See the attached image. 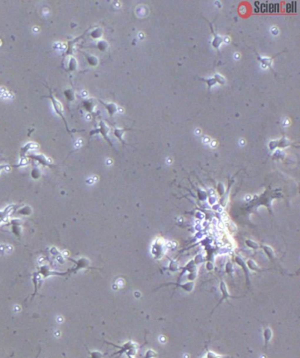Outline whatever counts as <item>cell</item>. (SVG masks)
<instances>
[{"label":"cell","mask_w":300,"mask_h":358,"mask_svg":"<svg viewBox=\"0 0 300 358\" xmlns=\"http://www.w3.org/2000/svg\"><path fill=\"white\" fill-rule=\"evenodd\" d=\"M49 98H50V100H51V102H52V104H53V108H54V110H55V112H56V114H58L62 119H63V120L64 121V123H65V125H66V127H67V129L69 130V128H68V125H67V123H66V120H65V118L64 117V110H63V105H62V104H61V102L60 101H58L52 94H50L49 95Z\"/></svg>","instance_id":"6da1fadb"},{"label":"cell","mask_w":300,"mask_h":358,"mask_svg":"<svg viewBox=\"0 0 300 358\" xmlns=\"http://www.w3.org/2000/svg\"><path fill=\"white\" fill-rule=\"evenodd\" d=\"M29 158H31V159H33L34 161H37L38 163H40L41 164H42L44 166L51 167V165H52V161L50 159H49L47 156H45L44 155H41V154L31 155V156H29Z\"/></svg>","instance_id":"7a4b0ae2"},{"label":"cell","mask_w":300,"mask_h":358,"mask_svg":"<svg viewBox=\"0 0 300 358\" xmlns=\"http://www.w3.org/2000/svg\"><path fill=\"white\" fill-rule=\"evenodd\" d=\"M11 226V232L14 235H16L17 237H20L21 235V232H22V228H21V220L19 219H13L11 220L10 222Z\"/></svg>","instance_id":"3957f363"},{"label":"cell","mask_w":300,"mask_h":358,"mask_svg":"<svg viewBox=\"0 0 300 358\" xmlns=\"http://www.w3.org/2000/svg\"><path fill=\"white\" fill-rule=\"evenodd\" d=\"M70 261L73 262V263L76 264L75 268L73 269V271H77V270H80V269H82V268H88V267H89V264H90L89 260H88L87 258H85V257H82V258H80V259H78L77 261H76V260H73V259H71V260H70Z\"/></svg>","instance_id":"277c9868"},{"label":"cell","mask_w":300,"mask_h":358,"mask_svg":"<svg viewBox=\"0 0 300 358\" xmlns=\"http://www.w3.org/2000/svg\"><path fill=\"white\" fill-rule=\"evenodd\" d=\"M108 131H109V129H108L107 126L106 125V123H105L104 121H100L99 128L96 129V130H94V131H92V132H91V134H95V133H100V134L104 136V138H105L107 141L110 142V140H109V138H108V136H107Z\"/></svg>","instance_id":"5b68a950"},{"label":"cell","mask_w":300,"mask_h":358,"mask_svg":"<svg viewBox=\"0 0 300 358\" xmlns=\"http://www.w3.org/2000/svg\"><path fill=\"white\" fill-rule=\"evenodd\" d=\"M38 274H39L40 276H41L42 277H44V278H46V277H48V276H51V275H57V274L60 275V273H57V272H55V271L50 270V268H49V266H41V267L40 268V270H39Z\"/></svg>","instance_id":"8992f818"},{"label":"cell","mask_w":300,"mask_h":358,"mask_svg":"<svg viewBox=\"0 0 300 358\" xmlns=\"http://www.w3.org/2000/svg\"><path fill=\"white\" fill-rule=\"evenodd\" d=\"M82 106L83 108L88 112H92L94 108V99L93 98H86L84 99L82 102Z\"/></svg>","instance_id":"52a82bcc"},{"label":"cell","mask_w":300,"mask_h":358,"mask_svg":"<svg viewBox=\"0 0 300 358\" xmlns=\"http://www.w3.org/2000/svg\"><path fill=\"white\" fill-rule=\"evenodd\" d=\"M100 102L106 107V109L107 110V112H108V113H109L110 116H113V115L115 113V112L117 111V106H116V104H113V103H105V102H103L102 100H100Z\"/></svg>","instance_id":"ba28073f"},{"label":"cell","mask_w":300,"mask_h":358,"mask_svg":"<svg viewBox=\"0 0 300 358\" xmlns=\"http://www.w3.org/2000/svg\"><path fill=\"white\" fill-rule=\"evenodd\" d=\"M16 213L19 215H21V216H29L32 213V208L28 205H24V206L20 207L19 209H18Z\"/></svg>","instance_id":"9c48e42d"},{"label":"cell","mask_w":300,"mask_h":358,"mask_svg":"<svg viewBox=\"0 0 300 358\" xmlns=\"http://www.w3.org/2000/svg\"><path fill=\"white\" fill-rule=\"evenodd\" d=\"M86 58L87 63H88L91 66H96V65L98 64V59H97V57H95L94 55L86 54Z\"/></svg>","instance_id":"30bf717a"},{"label":"cell","mask_w":300,"mask_h":358,"mask_svg":"<svg viewBox=\"0 0 300 358\" xmlns=\"http://www.w3.org/2000/svg\"><path fill=\"white\" fill-rule=\"evenodd\" d=\"M77 67H78L77 60H76L75 57L72 56V57L70 59V61H69V63H68V70H69L70 71H74V70H76Z\"/></svg>","instance_id":"8fae6325"},{"label":"cell","mask_w":300,"mask_h":358,"mask_svg":"<svg viewBox=\"0 0 300 358\" xmlns=\"http://www.w3.org/2000/svg\"><path fill=\"white\" fill-rule=\"evenodd\" d=\"M64 96H65V97L67 98L68 101L72 102V101L75 100V94H74L73 90L71 89H66L64 91Z\"/></svg>","instance_id":"7c38bea8"},{"label":"cell","mask_w":300,"mask_h":358,"mask_svg":"<svg viewBox=\"0 0 300 358\" xmlns=\"http://www.w3.org/2000/svg\"><path fill=\"white\" fill-rule=\"evenodd\" d=\"M37 146L34 144V143H27V144H26L22 148H21V151H20V156H23V154H26L29 149H31V148H36Z\"/></svg>","instance_id":"4fadbf2b"},{"label":"cell","mask_w":300,"mask_h":358,"mask_svg":"<svg viewBox=\"0 0 300 358\" xmlns=\"http://www.w3.org/2000/svg\"><path fill=\"white\" fill-rule=\"evenodd\" d=\"M41 176V170L38 168H33L31 170V177L34 179H39Z\"/></svg>","instance_id":"5bb4252c"},{"label":"cell","mask_w":300,"mask_h":358,"mask_svg":"<svg viewBox=\"0 0 300 358\" xmlns=\"http://www.w3.org/2000/svg\"><path fill=\"white\" fill-rule=\"evenodd\" d=\"M101 34H102V30H101L100 28H95V29L92 32L91 37L94 38V39H99L100 36H101Z\"/></svg>","instance_id":"9a60e30c"},{"label":"cell","mask_w":300,"mask_h":358,"mask_svg":"<svg viewBox=\"0 0 300 358\" xmlns=\"http://www.w3.org/2000/svg\"><path fill=\"white\" fill-rule=\"evenodd\" d=\"M125 132V130L124 129H118V128H115L114 129V135L121 141H122V138H121V136L123 135V133Z\"/></svg>","instance_id":"2e32d148"},{"label":"cell","mask_w":300,"mask_h":358,"mask_svg":"<svg viewBox=\"0 0 300 358\" xmlns=\"http://www.w3.org/2000/svg\"><path fill=\"white\" fill-rule=\"evenodd\" d=\"M97 47H98V48H99L100 50L104 51V50H106V48H107V43H106L105 40H100V41L97 43Z\"/></svg>","instance_id":"e0dca14e"},{"label":"cell","mask_w":300,"mask_h":358,"mask_svg":"<svg viewBox=\"0 0 300 358\" xmlns=\"http://www.w3.org/2000/svg\"><path fill=\"white\" fill-rule=\"evenodd\" d=\"M203 81H205V82H207V84H208V85H209V88H210L211 86H213L214 85H216V81L215 80V78H209V79H202Z\"/></svg>","instance_id":"ac0fdd59"},{"label":"cell","mask_w":300,"mask_h":358,"mask_svg":"<svg viewBox=\"0 0 300 358\" xmlns=\"http://www.w3.org/2000/svg\"><path fill=\"white\" fill-rule=\"evenodd\" d=\"M8 209H9V207H7V208H6L5 210H4V211H0V220H1V221H2V220L7 216V214L9 213L10 211H7Z\"/></svg>","instance_id":"d6986e66"},{"label":"cell","mask_w":300,"mask_h":358,"mask_svg":"<svg viewBox=\"0 0 300 358\" xmlns=\"http://www.w3.org/2000/svg\"><path fill=\"white\" fill-rule=\"evenodd\" d=\"M214 78H215V80L216 81V83H219V84H224V77H223L221 75H219V74L215 75Z\"/></svg>","instance_id":"ffe728a7"},{"label":"cell","mask_w":300,"mask_h":358,"mask_svg":"<svg viewBox=\"0 0 300 358\" xmlns=\"http://www.w3.org/2000/svg\"><path fill=\"white\" fill-rule=\"evenodd\" d=\"M91 356H92V358H101L103 355L98 351H94L91 353Z\"/></svg>","instance_id":"44dd1931"},{"label":"cell","mask_w":300,"mask_h":358,"mask_svg":"<svg viewBox=\"0 0 300 358\" xmlns=\"http://www.w3.org/2000/svg\"><path fill=\"white\" fill-rule=\"evenodd\" d=\"M205 358H228V357H218V356L215 355L214 353L209 352V353H208V355H207V357H205Z\"/></svg>","instance_id":"7402d4cb"},{"label":"cell","mask_w":300,"mask_h":358,"mask_svg":"<svg viewBox=\"0 0 300 358\" xmlns=\"http://www.w3.org/2000/svg\"><path fill=\"white\" fill-rule=\"evenodd\" d=\"M203 141H204L205 143H209V142H210V139H209V137H205V138L203 139Z\"/></svg>","instance_id":"603a6c76"},{"label":"cell","mask_w":300,"mask_h":358,"mask_svg":"<svg viewBox=\"0 0 300 358\" xmlns=\"http://www.w3.org/2000/svg\"><path fill=\"white\" fill-rule=\"evenodd\" d=\"M4 167H5L4 165H0V172H1L2 170H3V169H4Z\"/></svg>","instance_id":"cb8c5ba5"},{"label":"cell","mask_w":300,"mask_h":358,"mask_svg":"<svg viewBox=\"0 0 300 358\" xmlns=\"http://www.w3.org/2000/svg\"><path fill=\"white\" fill-rule=\"evenodd\" d=\"M235 58H236V59H237V58L239 59V54H235Z\"/></svg>","instance_id":"d4e9b609"},{"label":"cell","mask_w":300,"mask_h":358,"mask_svg":"<svg viewBox=\"0 0 300 358\" xmlns=\"http://www.w3.org/2000/svg\"><path fill=\"white\" fill-rule=\"evenodd\" d=\"M1 222H2V221H1V220H0V224H1Z\"/></svg>","instance_id":"484cf974"}]
</instances>
